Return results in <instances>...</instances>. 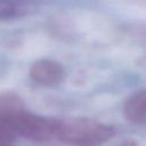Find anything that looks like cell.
<instances>
[{"label": "cell", "instance_id": "obj_1", "mask_svg": "<svg viewBox=\"0 0 146 146\" xmlns=\"http://www.w3.org/2000/svg\"><path fill=\"white\" fill-rule=\"evenodd\" d=\"M115 129L90 117L58 119L56 138L72 146H102L112 139Z\"/></svg>", "mask_w": 146, "mask_h": 146}, {"label": "cell", "instance_id": "obj_2", "mask_svg": "<svg viewBox=\"0 0 146 146\" xmlns=\"http://www.w3.org/2000/svg\"><path fill=\"white\" fill-rule=\"evenodd\" d=\"M3 123L8 124L17 135L31 141H47L56 137L58 119L43 116L30 112L27 108L19 111Z\"/></svg>", "mask_w": 146, "mask_h": 146}, {"label": "cell", "instance_id": "obj_3", "mask_svg": "<svg viewBox=\"0 0 146 146\" xmlns=\"http://www.w3.org/2000/svg\"><path fill=\"white\" fill-rule=\"evenodd\" d=\"M30 78L38 84L43 87H52L59 84L65 79V68L63 65L52 59H38L33 62L29 70Z\"/></svg>", "mask_w": 146, "mask_h": 146}, {"label": "cell", "instance_id": "obj_4", "mask_svg": "<svg viewBox=\"0 0 146 146\" xmlns=\"http://www.w3.org/2000/svg\"><path fill=\"white\" fill-rule=\"evenodd\" d=\"M124 117L133 124H146V89L130 95L123 105Z\"/></svg>", "mask_w": 146, "mask_h": 146}, {"label": "cell", "instance_id": "obj_5", "mask_svg": "<svg viewBox=\"0 0 146 146\" xmlns=\"http://www.w3.org/2000/svg\"><path fill=\"white\" fill-rule=\"evenodd\" d=\"M24 99L14 91L0 92V121L5 122L14 114L25 110Z\"/></svg>", "mask_w": 146, "mask_h": 146}, {"label": "cell", "instance_id": "obj_6", "mask_svg": "<svg viewBox=\"0 0 146 146\" xmlns=\"http://www.w3.org/2000/svg\"><path fill=\"white\" fill-rule=\"evenodd\" d=\"M31 11L27 0H0V19H14L26 16Z\"/></svg>", "mask_w": 146, "mask_h": 146}, {"label": "cell", "instance_id": "obj_7", "mask_svg": "<svg viewBox=\"0 0 146 146\" xmlns=\"http://www.w3.org/2000/svg\"><path fill=\"white\" fill-rule=\"evenodd\" d=\"M17 138L15 131L6 123L0 121V144H10Z\"/></svg>", "mask_w": 146, "mask_h": 146}, {"label": "cell", "instance_id": "obj_8", "mask_svg": "<svg viewBox=\"0 0 146 146\" xmlns=\"http://www.w3.org/2000/svg\"><path fill=\"white\" fill-rule=\"evenodd\" d=\"M115 146H138V143L135 140V139H124L122 141H120L119 144H116Z\"/></svg>", "mask_w": 146, "mask_h": 146}]
</instances>
